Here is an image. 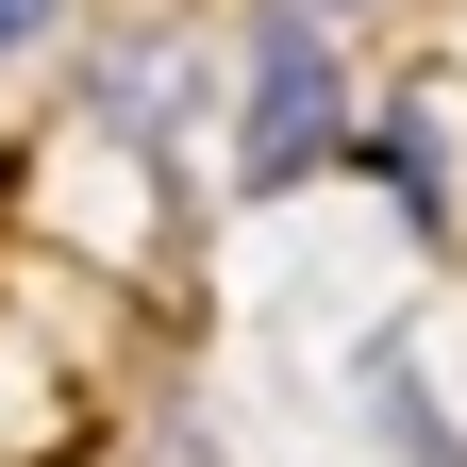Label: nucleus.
I'll list each match as a JSON object with an SVG mask.
<instances>
[{"instance_id": "1", "label": "nucleus", "mask_w": 467, "mask_h": 467, "mask_svg": "<svg viewBox=\"0 0 467 467\" xmlns=\"http://www.w3.org/2000/svg\"><path fill=\"white\" fill-rule=\"evenodd\" d=\"M350 134V100H334V34L317 17H284V0H267V17H251V117H234V184H301V167Z\"/></svg>"}, {"instance_id": "2", "label": "nucleus", "mask_w": 467, "mask_h": 467, "mask_svg": "<svg viewBox=\"0 0 467 467\" xmlns=\"http://www.w3.org/2000/svg\"><path fill=\"white\" fill-rule=\"evenodd\" d=\"M50 17H67V0H0V50H34V34H50Z\"/></svg>"}, {"instance_id": "3", "label": "nucleus", "mask_w": 467, "mask_h": 467, "mask_svg": "<svg viewBox=\"0 0 467 467\" xmlns=\"http://www.w3.org/2000/svg\"><path fill=\"white\" fill-rule=\"evenodd\" d=\"M284 17H317V34H334V17H384V0H284Z\"/></svg>"}]
</instances>
